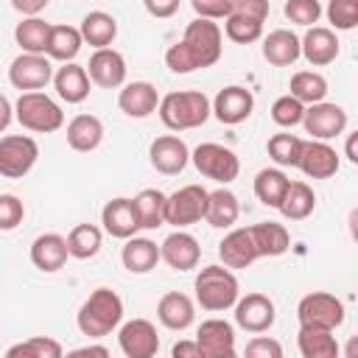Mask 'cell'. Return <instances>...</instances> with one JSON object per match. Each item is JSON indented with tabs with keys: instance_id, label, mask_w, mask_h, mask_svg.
<instances>
[{
	"instance_id": "36",
	"label": "cell",
	"mask_w": 358,
	"mask_h": 358,
	"mask_svg": "<svg viewBox=\"0 0 358 358\" xmlns=\"http://www.w3.org/2000/svg\"><path fill=\"white\" fill-rule=\"evenodd\" d=\"M140 229H157L165 224V193L157 187H145L134 196Z\"/></svg>"
},
{
	"instance_id": "21",
	"label": "cell",
	"mask_w": 358,
	"mask_h": 358,
	"mask_svg": "<svg viewBox=\"0 0 358 358\" xmlns=\"http://www.w3.org/2000/svg\"><path fill=\"white\" fill-rule=\"evenodd\" d=\"M101 224H103V229H106L112 238H120V241L137 235V229H140V218H137L134 199H123V196H117V199L106 201L103 210H101Z\"/></svg>"
},
{
	"instance_id": "30",
	"label": "cell",
	"mask_w": 358,
	"mask_h": 358,
	"mask_svg": "<svg viewBox=\"0 0 358 358\" xmlns=\"http://www.w3.org/2000/svg\"><path fill=\"white\" fill-rule=\"evenodd\" d=\"M296 347H299L302 358H336L338 355V341H336L333 330H324V327L299 324Z\"/></svg>"
},
{
	"instance_id": "18",
	"label": "cell",
	"mask_w": 358,
	"mask_h": 358,
	"mask_svg": "<svg viewBox=\"0 0 358 358\" xmlns=\"http://www.w3.org/2000/svg\"><path fill=\"white\" fill-rule=\"evenodd\" d=\"M296 168L310 179H330L338 171V154L327 140H305Z\"/></svg>"
},
{
	"instance_id": "47",
	"label": "cell",
	"mask_w": 358,
	"mask_h": 358,
	"mask_svg": "<svg viewBox=\"0 0 358 358\" xmlns=\"http://www.w3.org/2000/svg\"><path fill=\"white\" fill-rule=\"evenodd\" d=\"M22 218H25V204L14 193H3L0 196V229L11 232L22 224Z\"/></svg>"
},
{
	"instance_id": "32",
	"label": "cell",
	"mask_w": 358,
	"mask_h": 358,
	"mask_svg": "<svg viewBox=\"0 0 358 358\" xmlns=\"http://www.w3.org/2000/svg\"><path fill=\"white\" fill-rule=\"evenodd\" d=\"M78 31H81V39L87 45H92V48H112V42L117 36V20L112 14H106V11H90V14H84Z\"/></svg>"
},
{
	"instance_id": "8",
	"label": "cell",
	"mask_w": 358,
	"mask_h": 358,
	"mask_svg": "<svg viewBox=\"0 0 358 358\" xmlns=\"http://www.w3.org/2000/svg\"><path fill=\"white\" fill-rule=\"evenodd\" d=\"M204 210H207V190L201 185H185L171 196H165V224H173L176 229L201 221Z\"/></svg>"
},
{
	"instance_id": "2",
	"label": "cell",
	"mask_w": 358,
	"mask_h": 358,
	"mask_svg": "<svg viewBox=\"0 0 358 358\" xmlns=\"http://www.w3.org/2000/svg\"><path fill=\"white\" fill-rule=\"evenodd\" d=\"M76 322L87 338H103L123 322V299L112 288H95L78 308Z\"/></svg>"
},
{
	"instance_id": "13",
	"label": "cell",
	"mask_w": 358,
	"mask_h": 358,
	"mask_svg": "<svg viewBox=\"0 0 358 358\" xmlns=\"http://www.w3.org/2000/svg\"><path fill=\"white\" fill-rule=\"evenodd\" d=\"M117 344L126 358H151L159 350V336L148 319H131V322L120 324Z\"/></svg>"
},
{
	"instance_id": "3",
	"label": "cell",
	"mask_w": 358,
	"mask_h": 358,
	"mask_svg": "<svg viewBox=\"0 0 358 358\" xmlns=\"http://www.w3.org/2000/svg\"><path fill=\"white\" fill-rule=\"evenodd\" d=\"M159 120L171 129V131H187L201 126L210 117V101L204 92L196 90H179V92H168L165 98H159Z\"/></svg>"
},
{
	"instance_id": "25",
	"label": "cell",
	"mask_w": 358,
	"mask_h": 358,
	"mask_svg": "<svg viewBox=\"0 0 358 358\" xmlns=\"http://www.w3.org/2000/svg\"><path fill=\"white\" fill-rule=\"evenodd\" d=\"M157 319L168 327V330H187L196 319V305L187 294L182 291H168L159 302H157Z\"/></svg>"
},
{
	"instance_id": "23",
	"label": "cell",
	"mask_w": 358,
	"mask_h": 358,
	"mask_svg": "<svg viewBox=\"0 0 358 358\" xmlns=\"http://www.w3.org/2000/svg\"><path fill=\"white\" fill-rule=\"evenodd\" d=\"M117 106H120L123 115L140 120V117H148L151 112H157V106H159V92H157V87H154L151 81H131V84H126V87L120 90Z\"/></svg>"
},
{
	"instance_id": "37",
	"label": "cell",
	"mask_w": 358,
	"mask_h": 358,
	"mask_svg": "<svg viewBox=\"0 0 358 358\" xmlns=\"http://www.w3.org/2000/svg\"><path fill=\"white\" fill-rule=\"evenodd\" d=\"M288 182L291 179L280 168H263V171H257V176H255V196H257V201L266 204V207H280Z\"/></svg>"
},
{
	"instance_id": "27",
	"label": "cell",
	"mask_w": 358,
	"mask_h": 358,
	"mask_svg": "<svg viewBox=\"0 0 358 358\" xmlns=\"http://www.w3.org/2000/svg\"><path fill=\"white\" fill-rule=\"evenodd\" d=\"M263 59L274 67H291L299 59V36L288 28H277L263 39Z\"/></svg>"
},
{
	"instance_id": "49",
	"label": "cell",
	"mask_w": 358,
	"mask_h": 358,
	"mask_svg": "<svg viewBox=\"0 0 358 358\" xmlns=\"http://www.w3.org/2000/svg\"><path fill=\"white\" fill-rule=\"evenodd\" d=\"M243 352H246L249 358H282L280 341H274V338H268V336H255V338L246 344Z\"/></svg>"
},
{
	"instance_id": "10",
	"label": "cell",
	"mask_w": 358,
	"mask_h": 358,
	"mask_svg": "<svg viewBox=\"0 0 358 358\" xmlns=\"http://www.w3.org/2000/svg\"><path fill=\"white\" fill-rule=\"evenodd\" d=\"M8 81L22 92L42 90L53 81V64L45 53H20L8 67Z\"/></svg>"
},
{
	"instance_id": "41",
	"label": "cell",
	"mask_w": 358,
	"mask_h": 358,
	"mask_svg": "<svg viewBox=\"0 0 358 358\" xmlns=\"http://www.w3.org/2000/svg\"><path fill=\"white\" fill-rule=\"evenodd\" d=\"M302 137L296 134H288V131H280V134H271L268 137V157L280 165V168H296L299 162V154H302Z\"/></svg>"
},
{
	"instance_id": "40",
	"label": "cell",
	"mask_w": 358,
	"mask_h": 358,
	"mask_svg": "<svg viewBox=\"0 0 358 358\" xmlns=\"http://www.w3.org/2000/svg\"><path fill=\"white\" fill-rule=\"evenodd\" d=\"M291 95L302 103H316V101H324L327 95V81L322 73H313V70H299L291 76Z\"/></svg>"
},
{
	"instance_id": "4",
	"label": "cell",
	"mask_w": 358,
	"mask_h": 358,
	"mask_svg": "<svg viewBox=\"0 0 358 358\" xmlns=\"http://www.w3.org/2000/svg\"><path fill=\"white\" fill-rule=\"evenodd\" d=\"M193 288H196V302L204 310H227L241 296L238 277L227 266H204L196 274Z\"/></svg>"
},
{
	"instance_id": "46",
	"label": "cell",
	"mask_w": 358,
	"mask_h": 358,
	"mask_svg": "<svg viewBox=\"0 0 358 358\" xmlns=\"http://www.w3.org/2000/svg\"><path fill=\"white\" fill-rule=\"evenodd\" d=\"M285 17L294 22V25H305V28H310V25H316L319 22V17H322V6H319V0H285Z\"/></svg>"
},
{
	"instance_id": "24",
	"label": "cell",
	"mask_w": 358,
	"mask_h": 358,
	"mask_svg": "<svg viewBox=\"0 0 358 358\" xmlns=\"http://www.w3.org/2000/svg\"><path fill=\"white\" fill-rule=\"evenodd\" d=\"M67 257H70L67 238H62L59 232H45V235L34 238V243H31V263L45 274L59 271L67 263Z\"/></svg>"
},
{
	"instance_id": "51",
	"label": "cell",
	"mask_w": 358,
	"mask_h": 358,
	"mask_svg": "<svg viewBox=\"0 0 358 358\" xmlns=\"http://www.w3.org/2000/svg\"><path fill=\"white\" fill-rule=\"evenodd\" d=\"M143 6L157 20H168V17H173L179 11V0H143Z\"/></svg>"
},
{
	"instance_id": "5",
	"label": "cell",
	"mask_w": 358,
	"mask_h": 358,
	"mask_svg": "<svg viewBox=\"0 0 358 358\" xmlns=\"http://www.w3.org/2000/svg\"><path fill=\"white\" fill-rule=\"evenodd\" d=\"M14 117L22 129L28 131H36V134H50V131H59L62 123H64V112L62 106L39 92V90H31V92H22L14 103Z\"/></svg>"
},
{
	"instance_id": "26",
	"label": "cell",
	"mask_w": 358,
	"mask_h": 358,
	"mask_svg": "<svg viewBox=\"0 0 358 358\" xmlns=\"http://www.w3.org/2000/svg\"><path fill=\"white\" fill-rule=\"evenodd\" d=\"M53 87H56V95L67 103H81L87 101L90 95V76L81 64L76 62H64V67H59L53 73Z\"/></svg>"
},
{
	"instance_id": "52",
	"label": "cell",
	"mask_w": 358,
	"mask_h": 358,
	"mask_svg": "<svg viewBox=\"0 0 358 358\" xmlns=\"http://www.w3.org/2000/svg\"><path fill=\"white\" fill-rule=\"evenodd\" d=\"M50 0H11V6L22 14V17H36Z\"/></svg>"
},
{
	"instance_id": "44",
	"label": "cell",
	"mask_w": 358,
	"mask_h": 358,
	"mask_svg": "<svg viewBox=\"0 0 358 358\" xmlns=\"http://www.w3.org/2000/svg\"><path fill=\"white\" fill-rule=\"evenodd\" d=\"M302 115H305V103L296 101L291 92L288 95H280L274 103H271V120L282 129H291L296 123H302Z\"/></svg>"
},
{
	"instance_id": "20",
	"label": "cell",
	"mask_w": 358,
	"mask_h": 358,
	"mask_svg": "<svg viewBox=\"0 0 358 358\" xmlns=\"http://www.w3.org/2000/svg\"><path fill=\"white\" fill-rule=\"evenodd\" d=\"M299 56H305V62L313 64V67H324V64L336 62V56H338L336 31L322 28V25H310L305 31V36L299 39Z\"/></svg>"
},
{
	"instance_id": "43",
	"label": "cell",
	"mask_w": 358,
	"mask_h": 358,
	"mask_svg": "<svg viewBox=\"0 0 358 358\" xmlns=\"http://www.w3.org/2000/svg\"><path fill=\"white\" fill-rule=\"evenodd\" d=\"M224 34H227V39H232L238 45H249L263 36V22L243 17V14H229V17H224Z\"/></svg>"
},
{
	"instance_id": "15",
	"label": "cell",
	"mask_w": 358,
	"mask_h": 358,
	"mask_svg": "<svg viewBox=\"0 0 358 358\" xmlns=\"http://www.w3.org/2000/svg\"><path fill=\"white\" fill-rule=\"evenodd\" d=\"M84 70H87L90 81L103 90L123 87V81H126V59L115 48H95V53L90 56V64Z\"/></svg>"
},
{
	"instance_id": "54",
	"label": "cell",
	"mask_w": 358,
	"mask_h": 358,
	"mask_svg": "<svg viewBox=\"0 0 358 358\" xmlns=\"http://www.w3.org/2000/svg\"><path fill=\"white\" fill-rule=\"evenodd\" d=\"M11 120H14V106H11V101L0 92V131H6Z\"/></svg>"
},
{
	"instance_id": "1",
	"label": "cell",
	"mask_w": 358,
	"mask_h": 358,
	"mask_svg": "<svg viewBox=\"0 0 358 358\" xmlns=\"http://www.w3.org/2000/svg\"><path fill=\"white\" fill-rule=\"evenodd\" d=\"M221 42H224V36H221L218 22L204 20V17H196L193 22H187L182 39L168 48L165 64L173 73H193L199 67L201 70L204 67H213L221 59V50H224Z\"/></svg>"
},
{
	"instance_id": "53",
	"label": "cell",
	"mask_w": 358,
	"mask_h": 358,
	"mask_svg": "<svg viewBox=\"0 0 358 358\" xmlns=\"http://www.w3.org/2000/svg\"><path fill=\"white\" fill-rule=\"evenodd\" d=\"M171 355L173 358H201V350L196 341H179V344H173Z\"/></svg>"
},
{
	"instance_id": "11",
	"label": "cell",
	"mask_w": 358,
	"mask_h": 358,
	"mask_svg": "<svg viewBox=\"0 0 358 358\" xmlns=\"http://www.w3.org/2000/svg\"><path fill=\"white\" fill-rule=\"evenodd\" d=\"M302 126H305V131L313 140H333V137L344 134V129H347V112L338 103L316 101V103L305 106Z\"/></svg>"
},
{
	"instance_id": "22",
	"label": "cell",
	"mask_w": 358,
	"mask_h": 358,
	"mask_svg": "<svg viewBox=\"0 0 358 358\" xmlns=\"http://www.w3.org/2000/svg\"><path fill=\"white\" fill-rule=\"evenodd\" d=\"M218 257L227 268H246L252 266L260 252L255 246V238H252V229L249 227H238L232 232L224 235V241L218 243Z\"/></svg>"
},
{
	"instance_id": "16",
	"label": "cell",
	"mask_w": 358,
	"mask_h": 358,
	"mask_svg": "<svg viewBox=\"0 0 358 358\" xmlns=\"http://www.w3.org/2000/svg\"><path fill=\"white\" fill-rule=\"evenodd\" d=\"M252 109H255V95H252L246 87H238V84L224 87V90L215 95V101L210 103V112H213L221 123H227V126L243 123V120L252 115Z\"/></svg>"
},
{
	"instance_id": "19",
	"label": "cell",
	"mask_w": 358,
	"mask_h": 358,
	"mask_svg": "<svg viewBox=\"0 0 358 358\" xmlns=\"http://www.w3.org/2000/svg\"><path fill=\"white\" fill-rule=\"evenodd\" d=\"M199 257H201V246L199 241L190 235V232H171L162 246H159V260H165L173 271H190L199 266Z\"/></svg>"
},
{
	"instance_id": "6",
	"label": "cell",
	"mask_w": 358,
	"mask_h": 358,
	"mask_svg": "<svg viewBox=\"0 0 358 358\" xmlns=\"http://www.w3.org/2000/svg\"><path fill=\"white\" fill-rule=\"evenodd\" d=\"M190 159H193V165H196V171L201 176H207V179H213L218 185H229L241 173L238 154L232 148L221 145V143H201V145H196Z\"/></svg>"
},
{
	"instance_id": "17",
	"label": "cell",
	"mask_w": 358,
	"mask_h": 358,
	"mask_svg": "<svg viewBox=\"0 0 358 358\" xmlns=\"http://www.w3.org/2000/svg\"><path fill=\"white\" fill-rule=\"evenodd\" d=\"M148 157H151V165L165 173V176H173V173H182L185 165L190 162V148L182 137L176 134H162L151 143L148 148Z\"/></svg>"
},
{
	"instance_id": "14",
	"label": "cell",
	"mask_w": 358,
	"mask_h": 358,
	"mask_svg": "<svg viewBox=\"0 0 358 358\" xmlns=\"http://www.w3.org/2000/svg\"><path fill=\"white\" fill-rule=\"evenodd\" d=\"M196 344L201 358H232L235 355V327L224 319H207L196 330Z\"/></svg>"
},
{
	"instance_id": "56",
	"label": "cell",
	"mask_w": 358,
	"mask_h": 358,
	"mask_svg": "<svg viewBox=\"0 0 358 358\" xmlns=\"http://www.w3.org/2000/svg\"><path fill=\"white\" fill-rule=\"evenodd\" d=\"M355 140H358V131L347 137V159H350V162H358V151H355Z\"/></svg>"
},
{
	"instance_id": "9",
	"label": "cell",
	"mask_w": 358,
	"mask_h": 358,
	"mask_svg": "<svg viewBox=\"0 0 358 358\" xmlns=\"http://www.w3.org/2000/svg\"><path fill=\"white\" fill-rule=\"evenodd\" d=\"M296 319H299V324L336 330L344 322V302L338 296L327 294V291L305 294L296 305Z\"/></svg>"
},
{
	"instance_id": "42",
	"label": "cell",
	"mask_w": 358,
	"mask_h": 358,
	"mask_svg": "<svg viewBox=\"0 0 358 358\" xmlns=\"http://www.w3.org/2000/svg\"><path fill=\"white\" fill-rule=\"evenodd\" d=\"M62 344L50 336H34L22 344H14L6 350L8 358H62Z\"/></svg>"
},
{
	"instance_id": "34",
	"label": "cell",
	"mask_w": 358,
	"mask_h": 358,
	"mask_svg": "<svg viewBox=\"0 0 358 358\" xmlns=\"http://www.w3.org/2000/svg\"><path fill=\"white\" fill-rule=\"evenodd\" d=\"M81 45H84V39H81L78 28H73V25H50L45 56L56 59V62H73L78 56Z\"/></svg>"
},
{
	"instance_id": "39",
	"label": "cell",
	"mask_w": 358,
	"mask_h": 358,
	"mask_svg": "<svg viewBox=\"0 0 358 358\" xmlns=\"http://www.w3.org/2000/svg\"><path fill=\"white\" fill-rule=\"evenodd\" d=\"M48 34H50V22L39 20V17H25L14 28V39L22 48V53H45Z\"/></svg>"
},
{
	"instance_id": "35",
	"label": "cell",
	"mask_w": 358,
	"mask_h": 358,
	"mask_svg": "<svg viewBox=\"0 0 358 358\" xmlns=\"http://www.w3.org/2000/svg\"><path fill=\"white\" fill-rule=\"evenodd\" d=\"M313 207H316V193H313V187H310L308 182H288L285 196H282V201H280L277 210H280L288 221H302V218H308V215L313 213Z\"/></svg>"
},
{
	"instance_id": "45",
	"label": "cell",
	"mask_w": 358,
	"mask_h": 358,
	"mask_svg": "<svg viewBox=\"0 0 358 358\" xmlns=\"http://www.w3.org/2000/svg\"><path fill=\"white\" fill-rule=\"evenodd\" d=\"M324 14L336 31H352L358 25V0H327Z\"/></svg>"
},
{
	"instance_id": "50",
	"label": "cell",
	"mask_w": 358,
	"mask_h": 358,
	"mask_svg": "<svg viewBox=\"0 0 358 358\" xmlns=\"http://www.w3.org/2000/svg\"><path fill=\"white\" fill-rule=\"evenodd\" d=\"M268 8H271L268 0H232V14H243V17H252L260 22H266Z\"/></svg>"
},
{
	"instance_id": "33",
	"label": "cell",
	"mask_w": 358,
	"mask_h": 358,
	"mask_svg": "<svg viewBox=\"0 0 358 358\" xmlns=\"http://www.w3.org/2000/svg\"><path fill=\"white\" fill-rule=\"evenodd\" d=\"M249 229H252V238H255V246H257L260 257H280L291 246L288 229L282 224H277V221H260V224H255Z\"/></svg>"
},
{
	"instance_id": "7",
	"label": "cell",
	"mask_w": 358,
	"mask_h": 358,
	"mask_svg": "<svg viewBox=\"0 0 358 358\" xmlns=\"http://www.w3.org/2000/svg\"><path fill=\"white\" fill-rule=\"evenodd\" d=\"M39 159V145L28 134H6L0 137V176L22 179Z\"/></svg>"
},
{
	"instance_id": "48",
	"label": "cell",
	"mask_w": 358,
	"mask_h": 358,
	"mask_svg": "<svg viewBox=\"0 0 358 358\" xmlns=\"http://www.w3.org/2000/svg\"><path fill=\"white\" fill-rule=\"evenodd\" d=\"M190 6L196 17H204V20H221L232 14V0H190Z\"/></svg>"
},
{
	"instance_id": "31",
	"label": "cell",
	"mask_w": 358,
	"mask_h": 358,
	"mask_svg": "<svg viewBox=\"0 0 358 358\" xmlns=\"http://www.w3.org/2000/svg\"><path fill=\"white\" fill-rule=\"evenodd\" d=\"M103 140V123L95 115H76L67 123V145L73 151H95Z\"/></svg>"
},
{
	"instance_id": "28",
	"label": "cell",
	"mask_w": 358,
	"mask_h": 358,
	"mask_svg": "<svg viewBox=\"0 0 358 358\" xmlns=\"http://www.w3.org/2000/svg\"><path fill=\"white\" fill-rule=\"evenodd\" d=\"M120 260H123L126 271H131V274H148L159 263V246L151 238L131 235V238H126V246L120 252Z\"/></svg>"
},
{
	"instance_id": "55",
	"label": "cell",
	"mask_w": 358,
	"mask_h": 358,
	"mask_svg": "<svg viewBox=\"0 0 358 358\" xmlns=\"http://www.w3.org/2000/svg\"><path fill=\"white\" fill-rule=\"evenodd\" d=\"M73 355H101V358H106V355H109V350H106V347H95V344H87V347H78V350H73Z\"/></svg>"
},
{
	"instance_id": "38",
	"label": "cell",
	"mask_w": 358,
	"mask_h": 358,
	"mask_svg": "<svg viewBox=\"0 0 358 358\" xmlns=\"http://www.w3.org/2000/svg\"><path fill=\"white\" fill-rule=\"evenodd\" d=\"M101 241H103V235L95 224H76L67 235V252L76 260H90L101 252Z\"/></svg>"
},
{
	"instance_id": "29",
	"label": "cell",
	"mask_w": 358,
	"mask_h": 358,
	"mask_svg": "<svg viewBox=\"0 0 358 358\" xmlns=\"http://www.w3.org/2000/svg\"><path fill=\"white\" fill-rule=\"evenodd\" d=\"M241 215V204H238V196L229 190V187H218L213 193H207V210H204V221L210 227H218V229H229Z\"/></svg>"
},
{
	"instance_id": "12",
	"label": "cell",
	"mask_w": 358,
	"mask_h": 358,
	"mask_svg": "<svg viewBox=\"0 0 358 358\" xmlns=\"http://www.w3.org/2000/svg\"><path fill=\"white\" fill-rule=\"evenodd\" d=\"M277 319V308L266 294H246L235 299V324L246 333H266Z\"/></svg>"
}]
</instances>
